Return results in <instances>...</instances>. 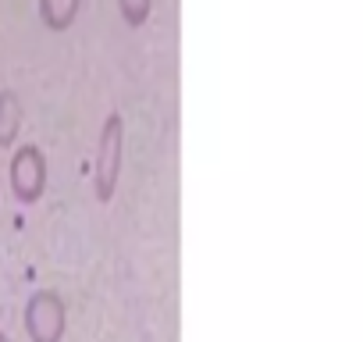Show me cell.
I'll use <instances>...</instances> for the list:
<instances>
[{
    "instance_id": "3",
    "label": "cell",
    "mask_w": 363,
    "mask_h": 342,
    "mask_svg": "<svg viewBox=\"0 0 363 342\" xmlns=\"http://www.w3.org/2000/svg\"><path fill=\"white\" fill-rule=\"evenodd\" d=\"M118 175H121V118L111 114L104 125L100 153H96V200L100 204H111L118 189Z\"/></svg>"
},
{
    "instance_id": "5",
    "label": "cell",
    "mask_w": 363,
    "mask_h": 342,
    "mask_svg": "<svg viewBox=\"0 0 363 342\" xmlns=\"http://www.w3.org/2000/svg\"><path fill=\"white\" fill-rule=\"evenodd\" d=\"M79 11V0H40V15L50 29H68Z\"/></svg>"
},
{
    "instance_id": "4",
    "label": "cell",
    "mask_w": 363,
    "mask_h": 342,
    "mask_svg": "<svg viewBox=\"0 0 363 342\" xmlns=\"http://www.w3.org/2000/svg\"><path fill=\"white\" fill-rule=\"evenodd\" d=\"M22 128V104L11 89L0 93V146H11Z\"/></svg>"
},
{
    "instance_id": "1",
    "label": "cell",
    "mask_w": 363,
    "mask_h": 342,
    "mask_svg": "<svg viewBox=\"0 0 363 342\" xmlns=\"http://www.w3.org/2000/svg\"><path fill=\"white\" fill-rule=\"evenodd\" d=\"M22 324H26L29 342H61V338H65V328H68L65 299H61L54 289H36V292L26 299Z\"/></svg>"
},
{
    "instance_id": "2",
    "label": "cell",
    "mask_w": 363,
    "mask_h": 342,
    "mask_svg": "<svg viewBox=\"0 0 363 342\" xmlns=\"http://www.w3.org/2000/svg\"><path fill=\"white\" fill-rule=\"evenodd\" d=\"M8 182L18 204H40L47 193V157L40 146L26 143L15 150L11 167H8Z\"/></svg>"
},
{
    "instance_id": "6",
    "label": "cell",
    "mask_w": 363,
    "mask_h": 342,
    "mask_svg": "<svg viewBox=\"0 0 363 342\" xmlns=\"http://www.w3.org/2000/svg\"><path fill=\"white\" fill-rule=\"evenodd\" d=\"M0 342H11V338H8V335H4V331H0Z\"/></svg>"
}]
</instances>
